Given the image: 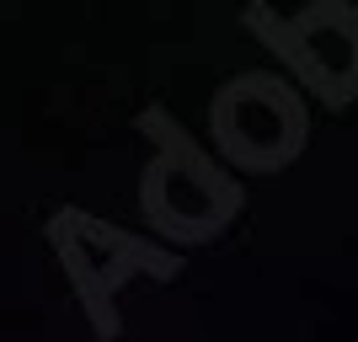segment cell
Listing matches in <instances>:
<instances>
[{
  "mask_svg": "<svg viewBox=\"0 0 358 342\" xmlns=\"http://www.w3.org/2000/svg\"><path fill=\"white\" fill-rule=\"evenodd\" d=\"M145 129H155V145H161V155L139 182L150 225L171 241H214L241 214V182L224 177L193 139H182V129L166 113H150Z\"/></svg>",
  "mask_w": 358,
  "mask_h": 342,
  "instance_id": "cell-1",
  "label": "cell"
},
{
  "mask_svg": "<svg viewBox=\"0 0 358 342\" xmlns=\"http://www.w3.org/2000/svg\"><path fill=\"white\" fill-rule=\"evenodd\" d=\"M214 145L241 171H273L305 145V107L278 75H241L214 97Z\"/></svg>",
  "mask_w": 358,
  "mask_h": 342,
  "instance_id": "cell-2",
  "label": "cell"
},
{
  "mask_svg": "<svg viewBox=\"0 0 358 342\" xmlns=\"http://www.w3.org/2000/svg\"><path fill=\"white\" fill-rule=\"evenodd\" d=\"M48 241L59 246L64 257V273L75 278V289H80V299H86L91 311L102 315V305L113 299V289H118L123 278H171L177 273V262L166 252H155V246H145V241L123 236V230H102V225L91 220V214H80V208H59L54 214V225H48Z\"/></svg>",
  "mask_w": 358,
  "mask_h": 342,
  "instance_id": "cell-3",
  "label": "cell"
},
{
  "mask_svg": "<svg viewBox=\"0 0 358 342\" xmlns=\"http://www.w3.org/2000/svg\"><path fill=\"white\" fill-rule=\"evenodd\" d=\"M273 43L331 107L358 97V16L348 6H315L294 16L273 32Z\"/></svg>",
  "mask_w": 358,
  "mask_h": 342,
  "instance_id": "cell-4",
  "label": "cell"
}]
</instances>
